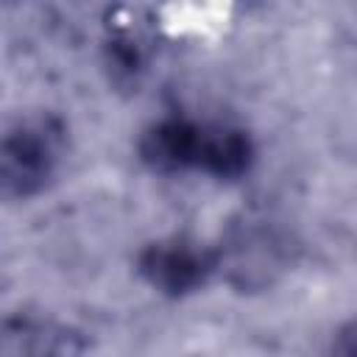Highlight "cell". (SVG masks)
Wrapping results in <instances>:
<instances>
[{"label":"cell","mask_w":357,"mask_h":357,"mask_svg":"<svg viewBox=\"0 0 357 357\" xmlns=\"http://www.w3.org/2000/svg\"><path fill=\"white\" fill-rule=\"evenodd\" d=\"M84 340L78 332L53 324L20 318L6 329V354L8 357H81Z\"/></svg>","instance_id":"3957f363"},{"label":"cell","mask_w":357,"mask_h":357,"mask_svg":"<svg viewBox=\"0 0 357 357\" xmlns=\"http://www.w3.org/2000/svg\"><path fill=\"white\" fill-rule=\"evenodd\" d=\"M215 254L190 237H167L151 243L139 254V273L151 287L181 296L206 282L215 268Z\"/></svg>","instance_id":"7a4b0ae2"},{"label":"cell","mask_w":357,"mask_h":357,"mask_svg":"<svg viewBox=\"0 0 357 357\" xmlns=\"http://www.w3.org/2000/svg\"><path fill=\"white\" fill-rule=\"evenodd\" d=\"M251 139L240 128L209 126L198 131V159L195 167L218 178H237L251 165Z\"/></svg>","instance_id":"5b68a950"},{"label":"cell","mask_w":357,"mask_h":357,"mask_svg":"<svg viewBox=\"0 0 357 357\" xmlns=\"http://www.w3.org/2000/svg\"><path fill=\"white\" fill-rule=\"evenodd\" d=\"M231 273L237 284H262L268 273L279 265V245L276 237L265 229L248 226L234 234L231 240Z\"/></svg>","instance_id":"8992f818"},{"label":"cell","mask_w":357,"mask_h":357,"mask_svg":"<svg viewBox=\"0 0 357 357\" xmlns=\"http://www.w3.org/2000/svg\"><path fill=\"white\" fill-rule=\"evenodd\" d=\"M329 357H357V324H349L337 332Z\"/></svg>","instance_id":"52a82bcc"},{"label":"cell","mask_w":357,"mask_h":357,"mask_svg":"<svg viewBox=\"0 0 357 357\" xmlns=\"http://www.w3.org/2000/svg\"><path fill=\"white\" fill-rule=\"evenodd\" d=\"M59 153V128L47 120L20 123L0 151V184L8 198H25L45 187Z\"/></svg>","instance_id":"6da1fadb"},{"label":"cell","mask_w":357,"mask_h":357,"mask_svg":"<svg viewBox=\"0 0 357 357\" xmlns=\"http://www.w3.org/2000/svg\"><path fill=\"white\" fill-rule=\"evenodd\" d=\"M198 131L201 128L184 120H162L151 126L139 139L142 162L162 173L192 167L198 159Z\"/></svg>","instance_id":"277c9868"}]
</instances>
